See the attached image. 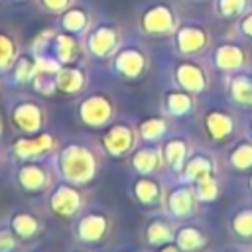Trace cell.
<instances>
[{"instance_id": "cell-7", "label": "cell", "mask_w": 252, "mask_h": 252, "mask_svg": "<svg viewBox=\"0 0 252 252\" xmlns=\"http://www.w3.org/2000/svg\"><path fill=\"white\" fill-rule=\"evenodd\" d=\"M102 230H104V220L94 213L81 217L75 224V236L83 242H93V240L100 238Z\"/></svg>"}, {"instance_id": "cell-9", "label": "cell", "mask_w": 252, "mask_h": 252, "mask_svg": "<svg viewBox=\"0 0 252 252\" xmlns=\"http://www.w3.org/2000/svg\"><path fill=\"white\" fill-rule=\"evenodd\" d=\"M0 132H2V122H0Z\"/></svg>"}, {"instance_id": "cell-1", "label": "cell", "mask_w": 252, "mask_h": 252, "mask_svg": "<svg viewBox=\"0 0 252 252\" xmlns=\"http://www.w3.org/2000/svg\"><path fill=\"white\" fill-rule=\"evenodd\" d=\"M53 169L61 181L71 185L87 183L94 173V159L85 146L67 144L53 158Z\"/></svg>"}, {"instance_id": "cell-3", "label": "cell", "mask_w": 252, "mask_h": 252, "mask_svg": "<svg viewBox=\"0 0 252 252\" xmlns=\"http://www.w3.org/2000/svg\"><path fill=\"white\" fill-rule=\"evenodd\" d=\"M14 183L24 193H41L49 185V169L45 163H41V159L18 161V165L14 167Z\"/></svg>"}, {"instance_id": "cell-2", "label": "cell", "mask_w": 252, "mask_h": 252, "mask_svg": "<svg viewBox=\"0 0 252 252\" xmlns=\"http://www.w3.org/2000/svg\"><path fill=\"white\" fill-rule=\"evenodd\" d=\"M53 150V136L47 132L37 134H20L8 148L10 156L16 161H35L43 159Z\"/></svg>"}, {"instance_id": "cell-6", "label": "cell", "mask_w": 252, "mask_h": 252, "mask_svg": "<svg viewBox=\"0 0 252 252\" xmlns=\"http://www.w3.org/2000/svg\"><path fill=\"white\" fill-rule=\"evenodd\" d=\"M6 224L8 228L14 232V236L20 240V242H28V240H33L35 236L41 234L43 230V224L41 220L32 215L30 211H24V209H18V211H12L6 219Z\"/></svg>"}, {"instance_id": "cell-5", "label": "cell", "mask_w": 252, "mask_h": 252, "mask_svg": "<svg viewBox=\"0 0 252 252\" xmlns=\"http://www.w3.org/2000/svg\"><path fill=\"white\" fill-rule=\"evenodd\" d=\"M10 122L20 134H37L43 126V110L32 100H20L10 108Z\"/></svg>"}, {"instance_id": "cell-8", "label": "cell", "mask_w": 252, "mask_h": 252, "mask_svg": "<svg viewBox=\"0 0 252 252\" xmlns=\"http://www.w3.org/2000/svg\"><path fill=\"white\" fill-rule=\"evenodd\" d=\"M20 246V240L14 236V232L8 228V224H0V252H16Z\"/></svg>"}, {"instance_id": "cell-4", "label": "cell", "mask_w": 252, "mask_h": 252, "mask_svg": "<svg viewBox=\"0 0 252 252\" xmlns=\"http://www.w3.org/2000/svg\"><path fill=\"white\" fill-rule=\"evenodd\" d=\"M47 209L59 219H71L81 209V195L71 183H59L49 191Z\"/></svg>"}]
</instances>
